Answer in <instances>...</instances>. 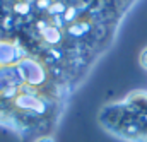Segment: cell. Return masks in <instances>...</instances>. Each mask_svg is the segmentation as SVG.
Wrapping results in <instances>:
<instances>
[{
    "mask_svg": "<svg viewBox=\"0 0 147 142\" xmlns=\"http://www.w3.org/2000/svg\"><path fill=\"white\" fill-rule=\"evenodd\" d=\"M74 94L9 24L0 2V128L21 142L57 135Z\"/></svg>",
    "mask_w": 147,
    "mask_h": 142,
    "instance_id": "1",
    "label": "cell"
},
{
    "mask_svg": "<svg viewBox=\"0 0 147 142\" xmlns=\"http://www.w3.org/2000/svg\"><path fill=\"white\" fill-rule=\"evenodd\" d=\"M98 125L120 142H147V91L137 89L98 111Z\"/></svg>",
    "mask_w": 147,
    "mask_h": 142,
    "instance_id": "2",
    "label": "cell"
},
{
    "mask_svg": "<svg viewBox=\"0 0 147 142\" xmlns=\"http://www.w3.org/2000/svg\"><path fill=\"white\" fill-rule=\"evenodd\" d=\"M31 142H57V135H41Z\"/></svg>",
    "mask_w": 147,
    "mask_h": 142,
    "instance_id": "3",
    "label": "cell"
},
{
    "mask_svg": "<svg viewBox=\"0 0 147 142\" xmlns=\"http://www.w3.org/2000/svg\"><path fill=\"white\" fill-rule=\"evenodd\" d=\"M140 65H142V67L147 70V46L142 50V51H140Z\"/></svg>",
    "mask_w": 147,
    "mask_h": 142,
    "instance_id": "4",
    "label": "cell"
}]
</instances>
